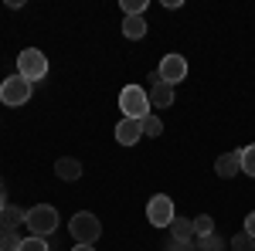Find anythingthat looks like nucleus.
<instances>
[{
  "label": "nucleus",
  "mask_w": 255,
  "mask_h": 251,
  "mask_svg": "<svg viewBox=\"0 0 255 251\" xmlns=\"http://www.w3.org/2000/svg\"><path fill=\"white\" fill-rule=\"evenodd\" d=\"M245 234H249V238H255V211L245 217Z\"/></svg>",
  "instance_id": "5701e85b"
},
{
  "label": "nucleus",
  "mask_w": 255,
  "mask_h": 251,
  "mask_svg": "<svg viewBox=\"0 0 255 251\" xmlns=\"http://www.w3.org/2000/svg\"><path fill=\"white\" fill-rule=\"evenodd\" d=\"M146 82H150V88H153V85H160L163 78H160V72H150V78H146Z\"/></svg>",
  "instance_id": "b1692460"
},
{
  "label": "nucleus",
  "mask_w": 255,
  "mask_h": 251,
  "mask_svg": "<svg viewBox=\"0 0 255 251\" xmlns=\"http://www.w3.org/2000/svg\"><path fill=\"white\" fill-rule=\"evenodd\" d=\"M228 248L232 251H255V238H249V234L242 231V234H235V238L228 241Z\"/></svg>",
  "instance_id": "aec40b11"
},
{
  "label": "nucleus",
  "mask_w": 255,
  "mask_h": 251,
  "mask_svg": "<svg viewBox=\"0 0 255 251\" xmlns=\"http://www.w3.org/2000/svg\"><path fill=\"white\" fill-rule=\"evenodd\" d=\"M143 139V122L139 119H119L116 122V143L119 146H136Z\"/></svg>",
  "instance_id": "6e6552de"
},
{
  "label": "nucleus",
  "mask_w": 255,
  "mask_h": 251,
  "mask_svg": "<svg viewBox=\"0 0 255 251\" xmlns=\"http://www.w3.org/2000/svg\"><path fill=\"white\" fill-rule=\"evenodd\" d=\"M160 133H163V119L160 116H146L143 119V136H146V139H157Z\"/></svg>",
  "instance_id": "a211bd4d"
},
{
  "label": "nucleus",
  "mask_w": 255,
  "mask_h": 251,
  "mask_svg": "<svg viewBox=\"0 0 255 251\" xmlns=\"http://www.w3.org/2000/svg\"><path fill=\"white\" fill-rule=\"evenodd\" d=\"M170 238H177V241H194V221H187V217H174V224H170Z\"/></svg>",
  "instance_id": "4468645a"
},
{
  "label": "nucleus",
  "mask_w": 255,
  "mask_h": 251,
  "mask_svg": "<svg viewBox=\"0 0 255 251\" xmlns=\"http://www.w3.org/2000/svg\"><path fill=\"white\" fill-rule=\"evenodd\" d=\"M55 176L72 183V180H79V176H82V163L75 160V156H61L58 163H55Z\"/></svg>",
  "instance_id": "ddd939ff"
},
{
  "label": "nucleus",
  "mask_w": 255,
  "mask_h": 251,
  "mask_svg": "<svg viewBox=\"0 0 255 251\" xmlns=\"http://www.w3.org/2000/svg\"><path fill=\"white\" fill-rule=\"evenodd\" d=\"M146 217H150V224H153V228H170V224H174V217H177L174 200H170L167 193H153V197H150V204H146Z\"/></svg>",
  "instance_id": "423d86ee"
},
{
  "label": "nucleus",
  "mask_w": 255,
  "mask_h": 251,
  "mask_svg": "<svg viewBox=\"0 0 255 251\" xmlns=\"http://www.w3.org/2000/svg\"><path fill=\"white\" fill-rule=\"evenodd\" d=\"M17 75L27 78V82H41L48 75V55L38 48H24L17 55Z\"/></svg>",
  "instance_id": "39448f33"
},
{
  "label": "nucleus",
  "mask_w": 255,
  "mask_h": 251,
  "mask_svg": "<svg viewBox=\"0 0 255 251\" xmlns=\"http://www.w3.org/2000/svg\"><path fill=\"white\" fill-rule=\"evenodd\" d=\"M242 173H249L255 180V143L242 150Z\"/></svg>",
  "instance_id": "412c9836"
},
{
  "label": "nucleus",
  "mask_w": 255,
  "mask_h": 251,
  "mask_svg": "<svg viewBox=\"0 0 255 251\" xmlns=\"http://www.w3.org/2000/svg\"><path fill=\"white\" fill-rule=\"evenodd\" d=\"M20 251H51V245H48V238L27 234V238H20Z\"/></svg>",
  "instance_id": "f3484780"
},
{
  "label": "nucleus",
  "mask_w": 255,
  "mask_h": 251,
  "mask_svg": "<svg viewBox=\"0 0 255 251\" xmlns=\"http://www.w3.org/2000/svg\"><path fill=\"white\" fill-rule=\"evenodd\" d=\"M228 241L221 234H208V238H197V251H225Z\"/></svg>",
  "instance_id": "dca6fc26"
},
{
  "label": "nucleus",
  "mask_w": 255,
  "mask_h": 251,
  "mask_svg": "<svg viewBox=\"0 0 255 251\" xmlns=\"http://www.w3.org/2000/svg\"><path fill=\"white\" fill-rule=\"evenodd\" d=\"M31 92H34V82L20 78L17 72H14V75H7L3 82H0V102H3V105H10V109L24 105V102L31 98Z\"/></svg>",
  "instance_id": "20e7f679"
},
{
  "label": "nucleus",
  "mask_w": 255,
  "mask_h": 251,
  "mask_svg": "<svg viewBox=\"0 0 255 251\" xmlns=\"http://www.w3.org/2000/svg\"><path fill=\"white\" fill-rule=\"evenodd\" d=\"M3 207H7V197H3V193H0V211H3Z\"/></svg>",
  "instance_id": "a878e982"
},
{
  "label": "nucleus",
  "mask_w": 255,
  "mask_h": 251,
  "mask_svg": "<svg viewBox=\"0 0 255 251\" xmlns=\"http://www.w3.org/2000/svg\"><path fill=\"white\" fill-rule=\"evenodd\" d=\"M157 72H160V78H163L167 85H174V88H177V82L187 78V58L177 55V51H170V55H163V61H160Z\"/></svg>",
  "instance_id": "0eeeda50"
},
{
  "label": "nucleus",
  "mask_w": 255,
  "mask_h": 251,
  "mask_svg": "<svg viewBox=\"0 0 255 251\" xmlns=\"http://www.w3.org/2000/svg\"><path fill=\"white\" fill-rule=\"evenodd\" d=\"M119 109H123V119H143L150 116V92L143 88V85H126L123 92H119Z\"/></svg>",
  "instance_id": "f257e3e1"
},
{
  "label": "nucleus",
  "mask_w": 255,
  "mask_h": 251,
  "mask_svg": "<svg viewBox=\"0 0 255 251\" xmlns=\"http://www.w3.org/2000/svg\"><path fill=\"white\" fill-rule=\"evenodd\" d=\"M163 251H197V241H177V238H170L163 245Z\"/></svg>",
  "instance_id": "4be33fe9"
},
{
  "label": "nucleus",
  "mask_w": 255,
  "mask_h": 251,
  "mask_svg": "<svg viewBox=\"0 0 255 251\" xmlns=\"http://www.w3.org/2000/svg\"><path fill=\"white\" fill-rule=\"evenodd\" d=\"M24 221H27V211L17 207V204H7V207L0 211V228H3V231H17Z\"/></svg>",
  "instance_id": "9b49d317"
},
{
  "label": "nucleus",
  "mask_w": 255,
  "mask_h": 251,
  "mask_svg": "<svg viewBox=\"0 0 255 251\" xmlns=\"http://www.w3.org/2000/svg\"><path fill=\"white\" fill-rule=\"evenodd\" d=\"M0 251H20L17 231H3V228H0Z\"/></svg>",
  "instance_id": "6ab92c4d"
},
{
  "label": "nucleus",
  "mask_w": 255,
  "mask_h": 251,
  "mask_svg": "<svg viewBox=\"0 0 255 251\" xmlns=\"http://www.w3.org/2000/svg\"><path fill=\"white\" fill-rule=\"evenodd\" d=\"M68 234L75 238V245H96L102 238V221L92 211H79L68 221Z\"/></svg>",
  "instance_id": "f03ea898"
},
{
  "label": "nucleus",
  "mask_w": 255,
  "mask_h": 251,
  "mask_svg": "<svg viewBox=\"0 0 255 251\" xmlns=\"http://www.w3.org/2000/svg\"><path fill=\"white\" fill-rule=\"evenodd\" d=\"M0 193H3V176H0Z\"/></svg>",
  "instance_id": "bb28decb"
},
{
  "label": "nucleus",
  "mask_w": 255,
  "mask_h": 251,
  "mask_svg": "<svg viewBox=\"0 0 255 251\" xmlns=\"http://www.w3.org/2000/svg\"><path fill=\"white\" fill-rule=\"evenodd\" d=\"M215 173L221 180H232V176L242 173V150H228V153H221L215 160Z\"/></svg>",
  "instance_id": "1a4fd4ad"
},
{
  "label": "nucleus",
  "mask_w": 255,
  "mask_h": 251,
  "mask_svg": "<svg viewBox=\"0 0 255 251\" xmlns=\"http://www.w3.org/2000/svg\"><path fill=\"white\" fill-rule=\"evenodd\" d=\"M27 231L34 234V238H48V234L58 231V211L51 207V204H38V207H31L27 211Z\"/></svg>",
  "instance_id": "7ed1b4c3"
},
{
  "label": "nucleus",
  "mask_w": 255,
  "mask_h": 251,
  "mask_svg": "<svg viewBox=\"0 0 255 251\" xmlns=\"http://www.w3.org/2000/svg\"><path fill=\"white\" fill-rule=\"evenodd\" d=\"M150 92V105L153 109H170L177 98V88L174 85H167V82H160V85H153V88H146Z\"/></svg>",
  "instance_id": "9d476101"
},
{
  "label": "nucleus",
  "mask_w": 255,
  "mask_h": 251,
  "mask_svg": "<svg viewBox=\"0 0 255 251\" xmlns=\"http://www.w3.org/2000/svg\"><path fill=\"white\" fill-rule=\"evenodd\" d=\"M72 251H96V248H92V245H75Z\"/></svg>",
  "instance_id": "393cba45"
},
{
  "label": "nucleus",
  "mask_w": 255,
  "mask_h": 251,
  "mask_svg": "<svg viewBox=\"0 0 255 251\" xmlns=\"http://www.w3.org/2000/svg\"><path fill=\"white\" fill-rule=\"evenodd\" d=\"M146 14H139V17H123V38L126 41H139L146 38Z\"/></svg>",
  "instance_id": "f8f14e48"
},
{
  "label": "nucleus",
  "mask_w": 255,
  "mask_h": 251,
  "mask_svg": "<svg viewBox=\"0 0 255 251\" xmlns=\"http://www.w3.org/2000/svg\"><path fill=\"white\" fill-rule=\"evenodd\" d=\"M208 234H215V217L211 214H197L194 217V241L197 238H208Z\"/></svg>",
  "instance_id": "2eb2a0df"
}]
</instances>
